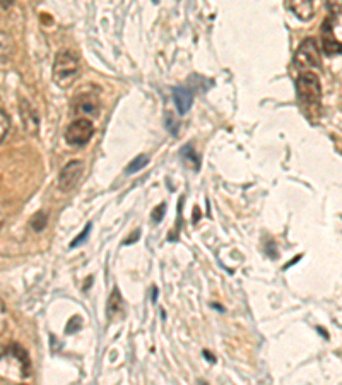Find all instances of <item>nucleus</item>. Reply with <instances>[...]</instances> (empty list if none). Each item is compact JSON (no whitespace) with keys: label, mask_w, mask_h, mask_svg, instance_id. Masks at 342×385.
I'll list each match as a JSON object with an SVG mask.
<instances>
[{"label":"nucleus","mask_w":342,"mask_h":385,"mask_svg":"<svg viewBox=\"0 0 342 385\" xmlns=\"http://www.w3.org/2000/svg\"><path fill=\"white\" fill-rule=\"evenodd\" d=\"M79 72H81V65H79L78 57L72 52H60L55 57L54 80L58 87H62V89L71 87L79 77Z\"/></svg>","instance_id":"obj_1"},{"label":"nucleus","mask_w":342,"mask_h":385,"mask_svg":"<svg viewBox=\"0 0 342 385\" xmlns=\"http://www.w3.org/2000/svg\"><path fill=\"white\" fill-rule=\"evenodd\" d=\"M296 93L303 103L319 104L322 100V86H320L319 76L310 71L301 72L296 79Z\"/></svg>","instance_id":"obj_2"},{"label":"nucleus","mask_w":342,"mask_h":385,"mask_svg":"<svg viewBox=\"0 0 342 385\" xmlns=\"http://www.w3.org/2000/svg\"><path fill=\"white\" fill-rule=\"evenodd\" d=\"M295 65L299 71H308V69L320 67L322 60H320V48L313 38H306L301 41L295 54Z\"/></svg>","instance_id":"obj_3"},{"label":"nucleus","mask_w":342,"mask_h":385,"mask_svg":"<svg viewBox=\"0 0 342 385\" xmlns=\"http://www.w3.org/2000/svg\"><path fill=\"white\" fill-rule=\"evenodd\" d=\"M93 122L87 120V118H78L65 131V141H67V144L79 148V146H86L91 141V138H93Z\"/></svg>","instance_id":"obj_4"},{"label":"nucleus","mask_w":342,"mask_h":385,"mask_svg":"<svg viewBox=\"0 0 342 385\" xmlns=\"http://www.w3.org/2000/svg\"><path fill=\"white\" fill-rule=\"evenodd\" d=\"M82 173H84V163L81 160L69 161L64 168H62L60 175H58V188L62 192H71L76 185L81 180Z\"/></svg>","instance_id":"obj_5"},{"label":"nucleus","mask_w":342,"mask_h":385,"mask_svg":"<svg viewBox=\"0 0 342 385\" xmlns=\"http://www.w3.org/2000/svg\"><path fill=\"white\" fill-rule=\"evenodd\" d=\"M19 117L24 131L30 135H38V132H40V115H38L36 108L24 98L19 100Z\"/></svg>","instance_id":"obj_6"},{"label":"nucleus","mask_w":342,"mask_h":385,"mask_svg":"<svg viewBox=\"0 0 342 385\" xmlns=\"http://www.w3.org/2000/svg\"><path fill=\"white\" fill-rule=\"evenodd\" d=\"M74 111L84 117H96L100 113V100L96 94H79L74 101Z\"/></svg>","instance_id":"obj_7"},{"label":"nucleus","mask_w":342,"mask_h":385,"mask_svg":"<svg viewBox=\"0 0 342 385\" xmlns=\"http://www.w3.org/2000/svg\"><path fill=\"white\" fill-rule=\"evenodd\" d=\"M322 48H323V52H326V55H329V57H334V55L342 54V43L337 40L336 36H334L332 24H330V21H326V24H323Z\"/></svg>","instance_id":"obj_8"},{"label":"nucleus","mask_w":342,"mask_h":385,"mask_svg":"<svg viewBox=\"0 0 342 385\" xmlns=\"http://www.w3.org/2000/svg\"><path fill=\"white\" fill-rule=\"evenodd\" d=\"M106 315L111 322H117V320H122V318H124L125 303H124V298H122V295L118 289H113L110 295V298H108Z\"/></svg>","instance_id":"obj_9"},{"label":"nucleus","mask_w":342,"mask_h":385,"mask_svg":"<svg viewBox=\"0 0 342 385\" xmlns=\"http://www.w3.org/2000/svg\"><path fill=\"white\" fill-rule=\"evenodd\" d=\"M173 101L178 113L185 115L192 108V103H194V93L190 89H187V87H174Z\"/></svg>","instance_id":"obj_10"},{"label":"nucleus","mask_w":342,"mask_h":385,"mask_svg":"<svg viewBox=\"0 0 342 385\" xmlns=\"http://www.w3.org/2000/svg\"><path fill=\"white\" fill-rule=\"evenodd\" d=\"M289 7H291L293 14L301 21H310L315 12L313 0H289Z\"/></svg>","instance_id":"obj_11"},{"label":"nucleus","mask_w":342,"mask_h":385,"mask_svg":"<svg viewBox=\"0 0 342 385\" xmlns=\"http://www.w3.org/2000/svg\"><path fill=\"white\" fill-rule=\"evenodd\" d=\"M14 52H16V45H14L12 36L5 31H0V62L10 60Z\"/></svg>","instance_id":"obj_12"},{"label":"nucleus","mask_w":342,"mask_h":385,"mask_svg":"<svg viewBox=\"0 0 342 385\" xmlns=\"http://www.w3.org/2000/svg\"><path fill=\"white\" fill-rule=\"evenodd\" d=\"M181 156H183V160L187 161V164H190L194 170H198V166H201V161H198V156L195 154L194 149H192V146H187V148L181 149Z\"/></svg>","instance_id":"obj_13"},{"label":"nucleus","mask_w":342,"mask_h":385,"mask_svg":"<svg viewBox=\"0 0 342 385\" xmlns=\"http://www.w3.org/2000/svg\"><path fill=\"white\" fill-rule=\"evenodd\" d=\"M47 225H48V216L45 214L43 211L36 212V214L31 218V228H33L34 231H43L45 228H47Z\"/></svg>","instance_id":"obj_14"},{"label":"nucleus","mask_w":342,"mask_h":385,"mask_svg":"<svg viewBox=\"0 0 342 385\" xmlns=\"http://www.w3.org/2000/svg\"><path fill=\"white\" fill-rule=\"evenodd\" d=\"M149 163V156H146V154H141V156L135 157L134 161H132L130 164L127 166V173H137V171H141L142 168L146 166V164Z\"/></svg>","instance_id":"obj_15"},{"label":"nucleus","mask_w":342,"mask_h":385,"mask_svg":"<svg viewBox=\"0 0 342 385\" xmlns=\"http://www.w3.org/2000/svg\"><path fill=\"white\" fill-rule=\"evenodd\" d=\"M9 129H10L9 117H7L5 111L0 110V142L7 138V134H9Z\"/></svg>","instance_id":"obj_16"},{"label":"nucleus","mask_w":342,"mask_h":385,"mask_svg":"<svg viewBox=\"0 0 342 385\" xmlns=\"http://www.w3.org/2000/svg\"><path fill=\"white\" fill-rule=\"evenodd\" d=\"M326 3H327V9H329L330 14H334V16L341 14L342 0H326Z\"/></svg>","instance_id":"obj_17"},{"label":"nucleus","mask_w":342,"mask_h":385,"mask_svg":"<svg viewBox=\"0 0 342 385\" xmlns=\"http://www.w3.org/2000/svg\"><path fill=\"white\" fill-rule=\"evenodd\" d=\"M5 327H7V308L3 305L2 298H0V336L3 334Z\"/></svg>","instance_id":"obj_18"},{"label":"nucleus","mask_w":342,"mask_h":385,"mask_svg":"<svg viewBox=\"0 0 342 385\" xmlns=\"http://www.w3.org/2000/svg\"><path fill=\"white\" fill-rule=\"evenodd\" d=\"M165 214H166V204L158 206V208H156L155 211H152V221H155V223H161L163 218H165Z\"/></svg>","instance_id":"obj_19"},{"label":"nucleus","mask_w":342,"mask_h":385,"mask_svg":"<svg viewBox=\"0 0 342 385\" xmlns=\"http://www.w3.org/2000/svg\"><path fill=\"white\" fill-rule=\"evenodd\" d=\"M89 231H91V223H89V225H86L84 231H82V233H81V234H79V236H78V238H76V240H74V241H72V243H71V247H72V248H76V247H78V245H81V243H82V241H84V240H86V238H87V234H89Z\"/></svg>","instance_id":"obj_20"},{"label":"nucleus","mask_w":342,"mask_h":385,"mask_svg":"<svg viewBox=\"0 0 342 385\" xmlns=\"http://www.w3.org/2000/svg\"><path fill=\"white\" fill-rule=\"evenodd\" d=\"M14 2H16V0H0V7H2V9H9Z\"/></svg>","instance_id":"obj_21"},{"label":"nucleus","mask_w":342,"mask_h":385,"mask_svg":"<svg viewBox=\"0 0 342 385\" xmlns=\"http://www.w3.org/2000/svg\"><path fill=\"white\" fill-rule=\"evenodd\" d=\"M139 234H141V231H139V230H137V231H135V234H134V236H132V238H128V240H125V245H127V243H134V241H135V240H137V238H139Z\"/></svg>","instance_id":"obj_22"},{"label":"nucleus","mask_w":342,"mask_h":385,"mask_svg":"<svg viewBox=\"0 0 342 385\" xmlns=\"http://www.w3.org/2000/svg\"><path fill=\"white\" fill-rule=\"evenodd\" d=\"M152 2H158V0H152Z\"/></svg>","instance_id":"obj_23"}]
</instances>
